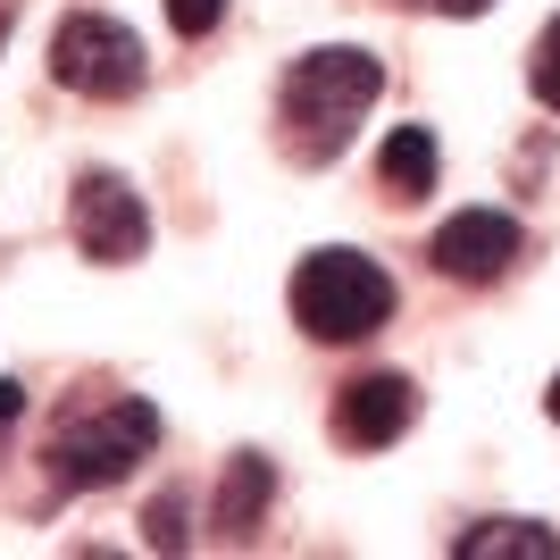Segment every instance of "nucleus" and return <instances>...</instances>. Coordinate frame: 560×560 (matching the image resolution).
I'll return each instance as SVG.
<instances>
[{"instance_id": "obj_11", "label": "nucleus", "mask_w": 560, "mask_h": 560, "mask_svg": "<svg viewBox=\"0 0 560 560\" xmlns=\"http://www.w3.org/2000/svg\"><path fill=\"white\" fill-rule=\"evenodd\" d=\"M527 93H536L544 109L560 117V18L544 25V43H536V59H527Z\"/></svg>"}, {"instance_id": "obj_7", "label": "nucleus", "mask_w": 560, "mask_h": 560, "mask_svg": "<svg viewBox=\"0 0 560 560\" xmlns=\"http://www.w3.org/2000/svg\"><path fill=\"white\" fill-rule=\"evenodd\" d=\"M410 419H419V385L394 369H376V376H351L343 394H335V444L343 452H385L410 435Z\"/></svg>"}, {"instance_id": "obj_12", "label": "nucleus", "mask_w": 560, "mask_h": 560, "mask_svg": "<svg viewBox=\"0 0 560 560\" xmlns=\"http://www.w3.org/2000/svg\"><path fill=\"white\" fill-rule=\"evenodd\" d=\"M142 536L160 544V552H185V502H176V493H160V502L142 511Z\"/></svg>"}, {"instance_id": "obj_6", "label": "nucleus", "mask_w": 560, "mask_h": 560, "mask_svg": "<svg viewBox=\"0 0 560 560\" xmlns=\"http://www.w3.org/2000/svg\"><path fill=\"white\" fill-rule=\"evenodd\" d=\"M518 252H527V234H518L511 210H460L435 226V243H427V259H435V277L452 284H493V277H511Z\"/></svg>"}, {"instance_id": "obj_16", "label": "nucleus", "mask_w": 560, "mask_h": 560, "mask_svg": "<svg viewBox=\"0 0 560 560\" xmlns=\"http://www.w3.org/2000/svg\"><path fill=\"white\" fill-rule=\"evenodd\" d=\"M544 410H552V427H560V376H552V394H544Z\"/></svg>"}, {"instance_id": "obj_8", "label": "nucleus", "mask_w": 560, "mask_h": 560, "mask_svg": "<svg viewBox=\"0 0 560 560\" xmlns=\"http://www.w3.org/2000/svg\"><path fill=\"white\" fill-rule=\"evenodd\" d=\"M268 502H277V460H268V452H234L226 477H218L210 527H218L226 544H252L259 527H268Z\"/></svg>"}, {"instance_id": "obj_1", "label": "nucleus", "mask_w": 560, "mask_h": 560, "mask_svg": "<svg viewBox=\"0 0 560 560\" xmlns=\"http://www.w3.org/2000/svg\"><path fill=\"white\" fill-rule=\"evenodd\" d=\"M376 93H385V59L360 43H318L302 50L293 68H284L277 84V117H284V151L302 167H327L351 151V135H360V117L376 109Z\"/></svg>"}, {"instance_id": "obj_3", "label": "nucleus", "mask_w": 560, "mask_h": 560, "mask_svg": "<svg viewBox=\"0 0 560 560\" xmlns=\"http://www.w3.org/2000/svg\"><path fill=\"white\" fill-rule=\"evenodd\" d=\"M293 318H302L310 343H360V335H376L394 318V277L369 252L327 243V252H310L293 268Z\"/></svg>"}, {"instance_id": "obj_15", "label": "nucleus", "mask_w": 560, "mask_h": 560, "mask_svg": "<svg viewBox=\"0 0 560 560\" xmlns=\"http://www.w3.org/2000/svg\"><path fill=\"white\" fill-rule=\"evenodd\" d=\"M18 410H25V385H0V427L18 419Z\"/></svg>"}, {"instance_id": "obj_14", "label": "nucleus", "mask_w": 560, "mask_h": 560, "mask_svg": "<svg viewBox=\"0 0 560 560\" xmlns=\"http://www.w3.org/2000/svg\"><path fill=\"white\" fill-rule=\"evenodd\" d=\"M427 9H444V18H477V9H493V0H427Z\"/></svg>"}, {"instance_id": "obj_10", "label": "nucleus", "mask_w": 560, "mask_h": 560, "mask_svg": "<svg viewBox=\"0 0 560 560\" xmlns=\"http://www.w3.org/2000/svg\"><path fill=\"white\" fill-rule=\"evenodd\" d=\"M552 552H560V536L536 527V518H486V527H468L452 544V560H552Z\"/></svg>"}, {"instance_id": "obj_5", "label": "nucleus", "mask_w": 560, "mask_h": 560, "mask_svg": "<svg viewBox=\"0 0 560 560\" xmlns=\"http://www.w3.org/2000/svg\"><path fill=\"white\" fill-rule=\"evenodd\" d=\"M68 234H75L84 259L126 268V259H142V243H151V210H142V192L126 185L117 167H84V176H75V201H68Z\"/></svg>"}, {"instance_id": "obj_9", "label": "nucleus", "mask_w": 560, "mask_h": 560, "mask_svg": "<svg viewBox=\"0 0 560 560\" xmlns=\"http://www.w3.org/2000/svg\"><path fill=\"white\" fill-rule=\"evenodd\" d=\"M435 167H444L435 135H427V126H394V135H385V151H376V185L394 192V201H419V192L435 185Z\"/></svg>"}, {"instance_id": "obj_4", "label": "nucleus", "mask_w": 560, "mask_h": 560, "mask_svg": "<svg viewBox=\"0 0 560 560\" xmlns=\"http://www.w3.org/2000/svg\"><path fill=\"white\" fill-rule=\"evenodd\" d=\"M50 75L84 101H135L142 84H151V50H142V34L126 18H109V9H68L59 34H50Z\"/></svg>"}, {"instance_id": "obj_2", "label": "nucleus", "mask_w": 560, "mask_h": 560, "mask_svg": "<svg viewBox=\"0 0 560 560\" xmlns=\"http://www.w3.org/2000/svg\"><path fill=\"white\" fill-rule=\"evenodd\" d=\"M151 444H160V401L93 394V401H75L68 419L50 427V477H59L68 493H101V486H117L135 460H151Z\"/></svg>"}, {"instance_id": "obj_13", "label": "nucleus", "mask_w": 560, "mask_h": 560, "mask_svg": "<svg viewBox=\"0 0 560 560\" xmlns=\"http://www.w3.org/2000/svg\"><path fill=\"white\" fill-rule=\"evenodd\" d=\"M218 18H226V0H167V25H176L185 43H201V34H218Z\"/></svg>"}]
</instances>
